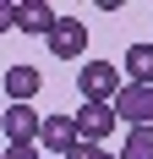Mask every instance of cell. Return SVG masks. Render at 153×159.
Listing matches in <instances>:
<instances>
[{
  "instance_id": "cell-1",
  "label": "cell",
  "mask_w": 153,
  "mask_h": 159,
  "mask_svg": "<svg viewBox=\"0 0 153 159\" xmlns=\"http://www.w3.org/2000/svg\"><path fill=\"white\" fill-rule=\"evenodd\" d=\"M76 88H82L88 104H109V99L120 93V66H115V61H88V66H76Z\"/></svg>"
},
{
  "instance_id": "cell-2",
  "label": "cell",
  "mask_w": 153,
  "mask_h": 159,
  "mask_svg": "<svg viewBox=\"0 0 153 159\" xmlns=\"http://www.w3.org/2000/svg\"><path fill=\"white\" fill-rule=\"evenodd\" d=\"M115 121H131V126H153V82L137 88V82H120V93L109 99Z\"/></svg>"
},
{
  "instance_id": "cell-3",
  "label": "cell",
  "mask_w": 153,
  "mask_h": 159,
  "mask_svg": "<svg viewBox=\"0 0 153 159\" xmlns=\"http://www.w3.org/2000/svg\"><path fill=\"white\" fill-rule=\"evenodd\" d=\"M71 121H76V137H82V143H93V148L104 143V137H109V132H115V126H120V121H115V110H109V104H82V110H76Z\"/></svg>"
},
{
  "instance_id": "cell-4",
  "label": "cell",
  "mask_w": 153,
  "mask_h": 159,
  "mask_svg": "<svg viewBox=\"0 0 153 159\" xmlns=\"http://www.w3.org/2000/svg\"><path fill=\"white\" fill-rule=\"evenodd\" d=\"M0 126H6V148H28L44 126V115H33V104H11V110L0 115Z\"/></svg>"
},
{
  "instance_id": "cell-5",
  "label": "cell",
  "mask_w": 153,
  "mask_h": 159,
  "mask_svg": "<svg viewBox=\"0 0 153 159\" xmlns=\"http://www.w3.org/2000/svg\"><path fill=\"white\" fill-rule=\"evenodd\" d=\"M82 49H88V28H82L76 16H60L55 33H49V55H55V61H76Z\"/></svg>"
},
{
  "instance_id": "cell-6",
  "label": "cell",
  "mask_w": 153,
  "mask_h": 159,
  "mask_svg": "<svg viewBox=\"0 0 153 159\" xmlns=\"http://www.w3.org/2000/svg\"><path fill=\"white\" fill-rule=\"evenodd\" d=\"M38 143H44L49 148V154H71V148H76V121H71V115H44V126H38Z\"/></svg>"
},
{
  "instance_id": "cell-7",
  "label": "cell",
  "mask_w": 153,
  "mask_h": 159,
  "mask_svg": "<svg viewBox=\"0 0 153 159\" xmlns=\"http://www.w3.org/2000/svg\"><path fill=\"white\" fill-rule=\"evenodd\" d=\"M55 22H60V11L55 6H44V0H28V6H16V28L22 33H55Z\"/></svg>"
},
{
  "instance_id": "cell-8",
  "label": "cell",
  "mask_w": 153,
  "mask_h": 159,
  "mask_svg": "<svg viewBox=\"0 0 153 159\" xmlns=\"http://www.w3.org/2000/svg\"><path fill=\"white\" fill-rule=\"evenodd\" d=\"M38 66H11L6 71V93H11V104H33V93H38Z\"/></svg>"
},
{
  "instance_id": "cell-9",
  "label": "cell",
  "mask_w": 153,
  "mask_h": 159,
  "mask_svg": "<svg viewBox=\"0 0 153 159\" xmlns=\"http://www.w3.org/2000/svg\"><path fill=\"white\" fill-rule=\"evenodd\" d=\"M120 71H126V82L148 88V82H153V44H131L126 61H120Z\"/></svg>"
},
{
  "instance_id": "cell-10",
  "label": "cell",
  "mask_w": 153,
  "mask_h": 159,
  "mask_svg": "<svg viewBox=\"0 0 153 159\" xmlns=\"http://www.w3.org/2000/svg\"><path fill=\"white\" fill-rule=\"evenodd\" d=\"M115 159H153V126H131V137Z\"/></svg>"
},
{
  "instance_id": "cell-11",
  "label": "cell",
  "mask_w": 153,
  "mask_h": 159,
  "mask_svg": "<svg viewBox=\"0 0 153 159\" xmlns=\"http://www.w3.org/2000/svg\"><path fill=\"white\" fill-rule=\"evenodd\" d=\"M66 159H115V154H104V148H93V143H76Z\"/></svg>"
},
{
  "instance_id": "cell-12",
  "label": "cell",
  "mask_w": 153,
  "mask_h": 159,
  "mask_svg": "<svg viewBox=\"0 0 153 159\" xmlns=\"http://www.w3.org/2000/svg\"><path fill=\"white\" fill-rule=\"evenodd\" d=\"M6 28H16V6H11V0H0V33H6Z\"/></svg>"
},
{
  "instance_id": "cell-13",
  "label": "cell",
  "mask_w": 153,
  "mask_h": 159,
  "mask_svg": "<svg viewBox=\"0 0 153 159\" xmlns=\"http://www.w3.org/2000/svg\"><path fill=\"white\" fill-rule=\"evenodd\" d=\"M0 159H38V154H33V143H28V148H6Z\"/></svg>"
}]
</instances>
